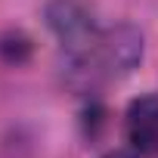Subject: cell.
<instances>
[{
  "label": "cell",
  "mask_w": 158,
  "mask_h": 158,
  "mask_svg": "<svg viewBox=\"0 0 158 158\" xmlns=\"http://www.w3.org/2000/svg\"><path fill=\"white\" fill-rule=\"evenodd\" d=\"M127 139L136 152H158V96H139L127 109Z\"/></svg>",
  "instance_id": "6da1fadb"
},
{
  "label": "cell",
  "mask_w": 158,
  "mask_h": 158,
  "mask_svg": "<svg viewBox=\"0 0 158 158\" xmlns=\"http://www.w3.org/2000/svg\"><path fill=\"white\" fill-rule=\"evenodd\" d=\"M109 158H118V155H109Z\"/></svg>",
  "instance_id": "7a4b0ae2"
}]
</instances>
